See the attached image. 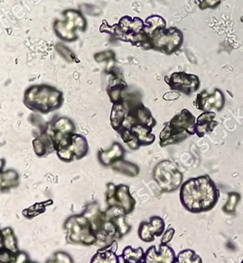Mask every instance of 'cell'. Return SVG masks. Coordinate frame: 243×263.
<instances>
[{
	"instance_id": "1",
	"label": "cell",
	"mask_w": 243,
	"mask_h": 263,
	"mask_svg": "<svg viewBox=\"0 0 243 263\" xmlns=\"http://www.w3.org/2000/svg\"><path fill=\"white\" fill-rule=\"evenodd\" d=\"M110 125L119 134L138 126L154 128L157 121L148 108L143 104L138 95L124 92L120 102L113 103Z\"/></svg>"
},
{
	"instance_id": "2",
	"label": "cell",
	"mask_w": 243,
	"mask_h": 263,
	"mask_svg": "<svg viewBox=\"0 0 243 263\" xmlns=\"http://www.w3.org/2000/svg\"><path fill=\"white\" fill-rule=\"evenodd\" d=\"M219 197V190L207 175L191 178L180 188L182 205L194 214L212 210L216 205Z\"/></svg>"
},
{
	"instance_id": "3",
	"label": "cell",
	"mask_w": 243,
	"mask_h": 263,
	"mask_svg": "<svg viewBox=\"0 0 243 263\" xmlns=\"http://www.w3.org/2000/svg\"><path fill=\"white\" fill-rule=\"evenodd\" d=\"M63 102V93L60 90L47 84L29 87L24 96V104L28 109L43 114L60 109Z\"/></svg>"
},
{
	"instance_id": "4",
	"label": "cell",
	"mask_w": 243,
	"mask_h": 263,
	"mask_svg": "<svg viewBox=\"0 0 243 263\" xmlns=\"http://www.w3.org/2000/svg\"><path fill=\"white\" fill-rule=\"evenodd\" d=\"M195 134V117L189 109H183L165 124L159 134L162 147L182 142Z\"/></svg>"
},
{
	"instance_id": "5",
	"label": "cell",
	"mask_w": 243,
	"mask_h": 263,
	"mask_svg": "<svg viewBox=\"0 0 243 263\" xmlns=\"http://www.w3.org/2000/svg\"><path fill=\"white\" fill-rule=\"evenodd\" d=\"M66 241L71 245L92 246L97 243V235L91 228L90 221L83 214L72 215L64 222Z\"/></svg>"
},
{
	"instance_id": "6",
	"label": "cell",
	"mask_w": 243,
	"mask_h": 263,
	"mask_svg": "<svg viewBox=\"0 0 243 263\" xmlns=\"http://www.w3.org/2000/svg\"><path fill=\"white\" fill-rule=\"evenodd\" d=\"M90 147L83 135L72 133L65 136L55 143V152L58 158L64 162L80 160L86 157Z\"/></svg>"
},
{
	"instance_id": "7",
	"label": "cell",
	"mask_w": 243,
	"mask_h": 263,
	"mask_svg": "<svg viewBox=\"0 0 243 263\" xmlns=\"http://www.w3.org/2000/svg\"><path fill=\"white\" fill-rule=\"evenodd\" d=\"M183 33L176 27L161 28L151 34L147 44V49L171 54L179 50L183 44Z\"/></svg>"
},
{
	"instance_id": "8",
	"label": "cell",
	"mask_w": 243,
	"mask_h": 263,
	"mask_svg": "<svg viewBox=\"0 0 243 263\" xmlns=\"http://www.w3.org/2000/svg\"><path fill=\"white\" fill-rule=\"evenodd\" d=\"M153 177L158 187L164 193L176 191L183 182V174L170 160L159 162L154 168Z\"/></svg>"
},
{
	"instance_id": "9",
	"label": "cell",
	"mask_w": 243,
	"mask_h": 263,
	"mask_svg": "<svg viewBox=\"0 0 243 263\" xmlns=\"http://www.w3.org/2000/svg\"><path fill=\"white\" fill-rule=\"evenodd\" d=\"M64 21H59L53 25L55 34L64 41L72 42L77 38V30H85L86 20L81 12L73 9H69L64 12Z\"/></svg>"
},
{
	"instance_id": "10",
	"label": "cell",
	"mask_w": 243,
	"mask_h": 263,
	"mask_svg": "<svg viewBox=\"0 0 243 263\" xmlns=\"http://www.w3.org/2000/svg\"><path fill=\"white\" fill-rule=\"evenodd\" d=\"M106 202L109 206L120 207L126 214H131L136 205V200L131 196L127 185H115L113 183L107 184Z\"/></svg>"
},
{
	"instance_id": "11",
	"label": "cell",
	"mask_w": 243,
	"mask_h": 263,
	"mask_svg": "<svg viewBox=\"0 0 243 263\" xmlns=\"http://www.w3.org/2000/svg\"><path fill=\"white\" fill-rule=\"evenodd\" d=\"M165 81L173 90L179 91L187 96L195 93L200 87L198 76L184 71L174 72L170 76H165Z\"/></svg>"
},
{
	"instance_id": "12",
	"label": "cell",
	"mask_w": 243,
	"mask_h": 263,
	"mask_svg": "<svg viewBox=\"0 0 243 263\" xmlns=\"http://www.w3.org/2000/svg\"><path fill=\"white\" fill-rule=\"evenodd\" d=\"M153 128L146 126H138L129 130L121 132L120 135L124 143L133 151L139 149L143 146H149L156 140V136L152 133Z\"/></svg>"
},
{
	"instance_id": "13",
	"label": "cell",
	"mask_w": 243,
	"mask_h": 263,
	"mask_svg": "<svg viewBox=\"0 0 243 263\" xmlns=\"http://www.w3.org/2000/svg\"><path fill=\"white\" fill-rule=\"evenodd\" d=\"M20 253L17 247V240L11 228H5L1 231L0 242V260L1 262H21Z\"/></svg>"
},
{
	"instance_id": "14",
	"label": "cell",
	"mask_w": 243,
	"mask_h": 263,
	"mask_svg": "<svg viewBox=\"0 0 243 263\" xmlns=\"http://www.w3.org/2000/svg\"><path fill=\"white\" fill-rule=\"evenodd\" d=\"M195 105L202 111H213V109L221 111L225 105V94L219 89H215L213 93H208L207 90H202L197 95Z\"/></svg>"
},
{
	"instance_id": "15",
	"label": "cell",
	"mask_w": 243,
	"mask_h": 263,
	"mask_svg": "<svg viewBox=\"0 0 243 263\" xmlns=\"http://www.w3.org/2000/svg\"><path fill=\"white\" fill-rule=\"evenodd\" d=\"M164 220L159 216H152L149 222H142L139 228L140 240L145 242H151L156 237H160L165 232Z\"/></svg>"
},
{
	"instance_id": "16",
	"label": "cell",
	"mask_w": 243,
	"mask_h": 263,
	"mask_svg": "<svg viewBox=\"0 0 243 263\" xmlns=\"http://www.w3.org/2000/svg\"><path fill=\"white\" fill-rule=\"evenodd\" d=\"M33 147L34 153L39 158L48 156L55 151V145L49 124L46 126L45 130H43L40 135L33 140Z\"/></svg>"
},
{
	"instance_id": "17",
	"label": "cell",
	"mask_w": 243,
	"mask_h": 263,
	"mask_svg": "<svg viewBox=\"0 0 243 263\" xmlns=\"http://www.w3.org/2000/svg\"><path fill=\"white\" fill-rule=\"evenodd\" d=\"M176 256L172 248L166 245H161L157 251L155 246H151L145 253V262L173 263L176 262Z\"/></svg>"
},
{
	"instance_id": "18",
	"label": "cell",
	"mask_w": 243,
	"mask_h": 263,
	"mask_svg": "<svg viewBox=\"0 0 243 263\" xmlns=\"http://www.w3.org/2000/svg\"><path fill=\"white\" fill-rule=\"evenodd\" d=\"M49 127L52 132L54 145L64 137L75 133L76 130L73 121L66 117L58 118L55 121H52V123H49Z\"/></svg>"
},
{
	"instance_id": "19",
	"label": "cell",
	"mask_w": 243,
	"mask_h": 263,
	"mask_svg": "<svg viewBox=\"0 0 243 263\" xmlns=\"http://www.w3.org/2000/svg\"><path fill=\"white\" fill-rule=\"evenodd\" d=\"M126 151L119 142L113 143V146L107 151L101 149L98 153V159L104 166H111L113 163L124 159Z\"/></svg>"
},
{
	"instance_id": "20",
	"label": "cell",
	"mask_w": 243,
	"mask_h": 263,
	"mask_svg": "<svg viewBox=\"0 0 243 263\" xmlns=\"http://www.w3.org/2000/svg\"><path fill=\"white\" fill-rule=\"evenodd\" d=\"M216 113L213 111H204L197 118L195 122V134L199 138H202L208 132H213L218 125L217 121H214Z\"/></svg>"
},
{
	"instance_id": "21",
	"label": "cell",
	"mask_w": 243,
	"mask_h": 263,
	"mask_svg": "<svg viewBox=\"0 0 243 263\" xmlns=\"http://www.w3.org/2000/svg\"><path fill=\"white\" fill-rule=\"evenodd\" d=\"M117 250V241H113L111 245L100 249L96 255L91 259L90 262H119L120 257L115 254Z\"/></svg>"
},
{
	"instance_id": "22",
	"label": "cell",
	"mask_w": 243,
	"mask_h": 263,
	"mask_svg": "<svg viewBox=\"0 0 243 263\" xmlns=\"http://www.w3.org/2000/svg\"><path fill=\"white\" fill-rule=\"evenodd\" d=\"M111 168L118 173L123 174L127 177H137L140 173V168L138 165L124 159L113 163Z\"/></svg>"
},
{
	"instance_id": "23",
	"label": "cell",
	"mask_w": 243,
	"mask_h": 263,
	"mask_svg": "<svg viewBox=\"0 0 243 263\" xmlns=\"http://www.w3.org/2000/svg\"><path fill=\"white\" fill-rule=\"evenodd\" d=\"M121 257L124 262H145V253L142 248L133 249L131 246H127L124 249Z\"/></svg>"
},
{
	"instance_id": "24",
	"label": "cell",
	"mask_w": 243,
	"mask_h": 263,
	"mask_svg": "<svg viewBox=\"0 0 243 263\" xmlns=\"http://www.w3.org/2000/svg\"><path fill=\"white\" fill-rule=\"evenodd\" d=\"M166 24L164 19L158 15H151L146 19L145 23V27L143 31L146 33L148 36L153 34L156 31L159 30L161 28H165Z\"/></svg>"
},
{
	"instance_id": "25",
	"label": "cell",
	"mask_w": 243,
	"mask_h": 263,
	"mask_svg": "<svg viewBox=\"0 0 243 263\" xmlns=\"http://www.w3.org/2000/svg\"><path fill=\"white\" fill-rule=\"evenodd\" d=\"M18 185V174L15 170H8L1 174V190H8Z\"/></svg>"
},
{
	"instance_id": "26",
	"label": "cell",
	"mask_w": 243,
	"mask_h": 263,
	"mask_svg": "<svg viewBox=\"0 0 243 263\" xmlns=\"http://www.w3.org/2000/svg\"><path fill=\"white\" fill-rule=\"evenodd\" d=\"M176 262L181 263H201L202 259L192 250H184L179 252L176 257Z\"/></svg>"
},
{
	"instance_id": "27",
	"label": "cell",
	"mask_w": 243,
	"mask_h": 263,
	"mask_svg": "<svg viewBox=\"0 0 243 263\" xmlns=\"http://www.w3.org/2000/svg\"><path fill=\"white\" fill-rule=\"evenodd\" d=\"M240 200V196L237 193H231L229 194V198L227 203L225 204L222 210L225 211L226 214H233L235 213L236 206Z\"/></svg>"
},
{
	"instance_id": "28",
	"label": "cell",
	"mask_w": 243,
	"mask_h": 263,
	"mask_svg": "<svg viewBox=\"0 0 243 263\" xmlns=\"http://www.w3.org/2000/svg\"><path fill=\"white\" fill-rule=\"evenodd\" d=\"M57 49L59 53H60L61 55H63V57L68 61H74V59H76V57H74V54L71 53V50L68 49L66 46H64V45H58L57 46Z\"/></svg>"
},
{
	"instance_id": "29",
	"label": "cell",
	"mask_w": 243,
	"mask_h": 263,
	"mask_svg": "<svg viewBox=\"0 0 243 263\" xmlns=\"http://www.w3.org/2000/svg\"><path fill=\"white\" fill-rule=\"evenodd\" d=\"M94 57H95V60L99 62V63H101V62H104V61L114 60L115 54H114L113 51H105V52H101V53L95 54Z\"/></svg>"
},
{
	"instance_id": "30",
	"label": "cell",
	"mask_w": 243,
	"mask_h": 263,
	"mask_svg": "<svg viewBox=\"0 0 243 263\" xmlns=\"http://www.w3.org/2000/svg\"><path fill=\"white\" fill-rule=\"evenodd\" d=\"M221 0H202L199 4L201 9H207V8H216L221 4Z\"/></svg>"
},
{
	"instance_id": "31",
	"label": "cell",
	"mask_w": 243,
	"mask_h": 263,
	"mask_svg": "<svg viewBox=\"0 0 243 263\" xmlns=\"http://www.w3.org/2000/svg\"><path fill=\"white\" fill-rule=\"evenodd\" d=\"M175 229H169L163 235V238L161 240V245H167L169 242L172 241L173 237L175 235Z\"/></svg>"
}]
</instances>
